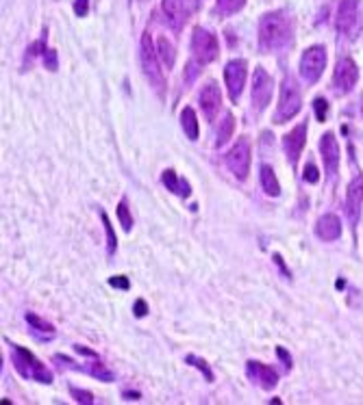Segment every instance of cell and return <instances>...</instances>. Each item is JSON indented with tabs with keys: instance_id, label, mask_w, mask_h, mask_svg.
Returning a JSON list of instances; mask_svg holds the SVG:
<instances>
[{
	"instance_id": "34",
	"label": "cell",
	"mask_w": 363,
	"mask_h": 405,
	"mask_svg": "<svg viewBox=\"0 0 363 405\" xmlns=\"http://www.w3.org/2000/svg\"><path fill=\"white\" fill-rule=\"evenodd\" d=\"M135 317H146L148 315V306H146V301L144 299H138L135 301Z\"/></svg>"
},
{
	"instance_id": "4",
	"label": "cell",
	"mask_w": 363,
	"mask_h": 405,
	"mask_svg": "<svg viewBox=\"0 0 363 405\" xmlns=\"http://www.w3.org/2000/svg\"><path fill=\"white\" fill-rule=\"evenodd\" d=\"M142 68H144V74L148 76V80L153 83V87L163 93V87H165V80H163V74H161V65L157 61V53L153 48V39L148 33H144L142 37Z\"/></svg>"
},
{
	"instance_id": "5",
	"label": "cell",
	"mask_w": 363,
	"mask_h": 405,
	"mask_svg": "<svg viewBox=\"0 0 363 405\" xmlns=\"http://www.w3.org/2000/svg\"><path fill=\"white\" fill-rule=\"evenodd\" d=\"M327 68V50L324 46H311L300 59V74L307 83H315Z\"/></svg>"
},
{
	"instance_id": "23",
	"label": "cell",
	"mask_w": 363,
	"mask_h": 405,
	"mask_svg": "<svg viewBox=\"0 0 363 405\" xmlns=\"http://www.w3.org/2000/svg\"><path fill=\"white\" fill-rule=\"evenodd\" d=\"M157 50H159V57H161V61L168 65V68H172L174 65V57H176V50H174V46L165 39V37H159L157 39Z\"/></svg>"
},
{
	"instance_id": "6",
	"label": "cell",
	"mask_w": 363,
	"mask_h": 405,
	"mask_svg": "<svg viewBox=\"0 0 363 405\" xmlns=\"http://www.w3.org/2000/svg\"><path fill=\"white\" fill-rule=\"evenodd\" d=\"M192 53H194V57H196L200 63H211V61H215V59H218V53H220L215 35H211V33L205 31V28H196L194 35H192Z\"/></svg>"
},
{
	"instance_id": "11",
	"label": "cell",
	"mask_w": 363,
	"mask_h": 405,
	"mask_svg": "<svg viewBox=\"0 0 363 405\" xmlns=\"http://www.w3.org/2000/svg\"><path fill=\"white\" fill-rule=\"evenodd\" d=\"M198 102H200V109H203L205 117L213 122L215 115H218V111H220V105H222V93H220V89H218L215 83H207L200 89Z\"/></svg>"
},
{
	"instance_id": "19",
	"label": "cell",
	"mask_w": 363,
	"mask_h": 405,
	"mask_svg": "<svg viewBox=\"0 0 363 405\" xmlns=\"http://www.w3.org/2000/svg\"><path fill=\"white\" fill-rule=\"evenodd\" d=\"M163 184H165L172 193H176V195H180V197H188V195L192 193V186H190L183 178H178V174L172 172V169L163 172Z\"/></svg>"
},
{
	"instance_id": "30",
	"label": "cell",
	"mask_w": 363,
	"mask_h": 405,
	"mask_svg": "<svg viewBox=\"0 0 363 405\" xmlns=\"http://www.w3.org/2000/svg\"><path fill=\"white\" fill-rule=\"evenodd\" d=\"M89 11V0H74V14L78 18H85Z\"/></svg>"
},
{
	"instance_id": "35",
	"label": "cell",
	"mask_w": 363,
	"mask_h": 405,
	"mask_svg": "<svg viewBox=\"0 0 363 405\" xmlns=\"http://www.w3.org/2000/svg\"><path fill=\"white\" fill-rule=\"evenodd\" d=\"M44 55H46V68L57 70V53L55 50H48V53H44Z\"/></svg>"
},
{
	"instance_id": "18",
	"label": "cell",
	"mask_w": 363,
	"mask_h": 405,
	"mask_svg": "<svg viewBox=\"0 0 363 405\" xmlns=\"http://www.w3.org/2000/svg\"><path fill=\"white\" fill-rule=\"evenodd\" d=\"M163 14L172 28H180L188 20V7L183 0H163Z\"/></svg>"
},
{
	"instance_id": "16",
	"label": "cell",
	"mask_w": 363,
	"mask_h": 405,
	"mask_svg": "<svg viewBox=\"0 0 363 405\" xmlns=\"http://www.w3.org/2000/svg\"><path fill=\"white\" fill-rule=\"evenodd\" d=\"M357 22V0H342L337 16H335V26L339 33H348L352 31Z\"/></svg>"
},
{
	"instance_id": "29",
	"label": "cell",
	"mask_w": 363,
	"mask_h": 405,
	"mask_svg": "<svg viewBox=\"0 0 363 405\" xmlns=\"http://www.w3.org/2000/svg\"><path fill=\"white\" fill-rule=\"evenodd\" d=\"M26 321L33 325V327H37V330H44V332H48V334H53L55 330H53V325H48L46 321H41L39 317H35V315H29L26 317Z\"/></svg>"
},
{
	"instance_id": "12",
	"label": "cell",
	"mask_w": 363,
	"mask_h": 405,
	"mask_svg": "<svg viewBox=\"0 0 363 405\" xmlns=\"http://www.w3.org/2000/svg\"><path fill=\"white\" fill-rule=\"evenodd\" d=\"M305 141H307V124H298L292 132H287L283 137V147H285V154L290 159L292 165H296L298 157H300V152L305 147Z\"/></svg>"
},
{
	"instance_id": "20",
	"label": "cell",
	"mask_w": 363,
	"mask_h": 405,
	"mask_svg": "<svg viewBox=\"0 0 363 405\" xmlns=\"http://www.w3.org/2000/svg\"><path fill=\"white\" fill-rule=\"evenodd\" d=\"M259 174H261L259 178H261L263 191H265L267 195H272V197H277V195L281 193V184H279L275 172H272V167H270V165H261V172H259Z\"/></svg>"
},
{
	"instance_id": "24",
	"label": "cell",
	"mask_w": 363,
	"mask_h": 405,
	"mask_svg": "<svg viewBox=\"0 0 363 405\" xmlns=\"http://www.w3.org/2000/svg\"><path fill=\"white\" fill-rule=\"evenodd\" d=\"M246 5V0H218V9L222 14H235Z\"/></svg>"
},
{
	"instance_id": "26",
	"label": "cell",
	"mask_w": 363,
	"mask_h": 405,
	"mask_svg": "<svg viewBox=\"0 0 363 405\" xmlns=\"http://www.w3.org/2000/svg\"><path fill=\"white\" fill-rule=\"evenodd\" d=\"M103 217V223H105V232H107V249H109V254H113L116 251V232H113V228H111V223H109V219H107V215L103 213L101 215Z\"/></svg>"
},
{
	"instance_id": "27",
	"label": "cell",
	"mask_w": 363,
	"mask_h": 405,
	"mask_svg": "<svg viewBox=\"0 0 363 405\" xmlns=\"http://www.w3.org/2000/svg\"><path fill=\"white\" fill-rule=\"evenodd\" d=\"M188 362H190L192 367H196V369H200V371L205 373V377H207L209 382H213V373H211V369L207 367V362H205L203 358H196V356H190V358H188Z\"/></svg>"
},
{
	"instance_id": "21",
	"label": "cell",
	"mask_w": 363,
	"mask_h": 405,
	"mask_svg": "<svg viewBox=\"0 0 363 405\" xmlns=\"http://www.w3.org/2000/svg\"><path fill=\"white\" fill-rule=\"evenodd\" d=\"M180 124H183V130H185V135H188L192 141L198 139V120H196V113H194L192 107H185V109H183V113H180Z\"/></svg>"
},
{
	"instance_id": "22",
	"label": "cell",
	"mask_w": 363,
	"mask_h": 405,
	"mask_svg": "<svg viewBox=\"0 0 363 405\" xmlns=\"http://www.w3.org/2000/svg\"><path fill=\"white\" fill-rule=\"evenodd\" d=\"M233 128H235V117H233L231 113H226V115H224V120L220 122V128H218V147H222L226 141L231 139Z\"/></svg>"
},
{
	"instance_id": "8",
	"label": "cell",
	"mask_w": 363,
	"mask_h": 405,
	"mask_svg": "<svg viewBox=\"0 0 363 405\" xmlns=\"http://www.w3.org/2000/svg\"><path fill=\"white\" fill-rule=\"evenodd\" d=\"M246 61L242 59H235L231 63H226L224 68V80H226V87H229V95L233 102H237L242 91H244V83H246Z\"/></svg>"
},
{
	"instance_id": "9",
	"label": "cell",
	"mask_w": 363,
	"mask_h": 405,
	"mask_svg": "<svg viewBox=\"0 0 363 405\" xmlns=\"http://www.w3.org/2000/svg\"><path fill=\"white\" fill-rule=\"evenodd\" d=\"M250 95H252V105H255L257 111L265 109V105L270 102V98H272V76L263 68L255 70Z\"/></svg>"
},
{
	"instance_id": "7",
	"label": "cell",
	"mask_w": 363,
	"mask_h": 405,
	"mask_svg": "<svg viewBox=\"0 0 363 405\" xmlns=\"http://www.w3.org/2000/svg\"><path fill=\"white\" fill-rule=\"evenodd\" d=\"M226 165H229V169L233 172L237 180H246L248 169H250V145L246 139H240L231 147V152L226 154Z\"/></svg>"
},
{
	"instance_id": "31",
	"label": "cell",
	"mask_w": 363,
	"mask_h": 405,
	"mask_svg": "<svg viewBox=\"0 0 363 405\" xmlns=\"http://www.w3.org/2000/svg\"><path fill=\"white\" fill-rule=\"evenodd\" d=\"M72 394H74V399H76L78 403H94V396H92V392H83V390H76V388H72Z\"/></svg>"
},
{
	"instance_id": "36",
	"label": "cell",
	"mask_w": 363,
	"mask_h": 405,
	"mask_svg": "<svg viewBox=\"0 0 363 405\" xmlns=\"http://www.w3.org/2000/svg\"><path fill=\"white\" fill-rule=\"evenodd\" d=\"M277 356H279L281 360H285V362H287V367H292V358H290V353H287L283 347H279V349H277Z\"/></svg>"
},
{
	"instance_id": "33",
	"label": "cell",
	"mask_w": 363,
	"mask_h": 405,
	"mask_svg": "<svg viewBox=\"0 0 363 405\" xmlns=\"http://www.w3.org/2000/svg\"><path fill=\"white\" fill-rule=\"evenodd\" d=\"M317 178H320V174H317V169H315V165H307L305 167V180L307 182H317Z\"/></svg>"
},
{
	"instance_id": "32",
	"label": "cell",
	"mask_w": 363,
	"mask_h": 405,
	"mask_svg": "<svg viewBox=\"0 0 363 405\" xmlns=\"http://www.w3.org/2000/svg\"><path fill=\"white\" fill-rule=\"evenodd\" d=\"M109 284H111L113 288H122V290H126V288L131 286V282H128L124 275H116V278H109Z\"/></svg>"
},
{
	"instance_id": "28",
	"label": "cell",
	"mask_w": 363,
	"mask_h": 405,
	"mask_svg": "<svg viewBox=\"0 0 363 405\" xmlns=\"http://www.w3.org/2000/svg\"><path fill=\"white\" fill-rule=\"evenodd\" d=\"M313 109H315L317 122H324V120H327V109H329V105H327L324 98H317L315 102H313Z\"/></svg>"
},
{
	"instance_id": "3",
	"label": "cell",
	"mask_w": 363,
	"mask_h": 405,
	"mask_svg": "<svg viewBox=\"0 0 363 405\" xmlns=\"http://www.w3.org/2000/svg\"><path fill=\"white\" fill-rule=\"evenodd\" d=\"M302 107L300 100V91L294 83V78H285L283 87H281V100H279V109L275 115V124H283L287 120H292Z\"/></svg>"
},
{
	"instance_id": "14",
	"label": "cell",
	"mask_w": 363,
	"mask_h": 405,
	"mask_svg": "<svg viewBox=\"0 0 363 405\" xmlns=\"http://www.w3.org/2000/svg\"><path fill=\"white\" fill-rule=\"evenodd\" d=\"M320 152H322V159L327 165V172L331 178H335L337 174V165H339V145L333 132H327L320 141Z\"/></svg>"
},
{
	"instance_id": "2",
	"label": "cell",
	"mask_w": 363,
	"mask_h": 405,
	"mask_svg": "<svg viewBox=\"0 0 363 405\" xmlns=\"http://www.w3.org/2000/svg\"><path fill=\"white\" fill-rule=\"evenodd\" d=\"M14 362H16L18 373H22V377H31V379L41 382V384H51L53 382L51 371L44 367L37 358H33L31 353L26 349H22V347L14 349Z\"/></svg>"
},
{
	"instance_id": "10",
	"label": "cell",
	"mask_w": 363,
	"mask_h": 405,
	"mask_svg": "<svg viewBox=\"0 0 363 405\" xmlns=\"http://www.w3.org/2000/svg\"><path fill=\"white\" fill-rule=\"evenodd\" d=\"M357 78H359V72H357L354 61L348 57L342 59L335 68V74H333V85H335L337 93H348L354 87Z\"/></svg>"
},
{
	"instance_id": "17",
	"label": "cell",
	"mask_w": 363,
	"mask_h": 405,
	"mask_svg": "<svg viewBox=\"0 0 363 405\" xmlns=\"http://www.w3.org/2000/svg\"><path fill=\"white\" fill-rule=\"evenodd\" d=\"M315 234L320 236L322 241H335L339 238L342 234V221L337 215H324L317 219V226H315Z\"/></svg>"
},
{
	"instance_id": "1",
	"label": "cell",
	"mask_w": 363,
	"mask_h": 405,
	"mask_svg": "<svg viewBox=\"0 0 363 405\" xmlns=\"http://www.w3.org/2000/svg\"><path fill=\"white\" fill-rule=\"evenodd\" d=\"M292 39V22L283 11L265 14L259 22V46L261 50H279Z\"/></svg>"
},
{
	"instance_id": "25",
	"label": "cell",
	"mask_w": 363,
	"mask_h": 405,
	"mask_svg": "<svg viewBox=\"0 0 363 405\" xmlns=\"http://www.w3.org/2000/svg\"><path fill=\"white\" fill-rule=\"evenodd\" d=\"M118 217H120L124 230H131V228H133V217H131V213H128L126 201H120V206H118Z\"/></svg>"
},
{
	"instance_id": "13",
	"label": "cell",
	"mask_w": 363,
	"mask_h": 405,
	"mask_svg": "<svg viewBox=\"0 0 363 405\" xmlns=\"http://www.w3.org/2000/svg\"><path fill=\"white\" fill-rule=\"evenodd\" d=\"M363 204V176H357L350 186H348V195H346V215L350 219V223L354 226L359 221V211Z\"/></svg>"
},
{
	"instance_id": "15",
	"label": "cell",
	"mask_w": 363,
	"mask_h": 405,
	"mask_svg": "<svg viewBox=\"0 0 363 405\" xmlns=\"http://www.w3.org/2000/svg\"><path fill=\"white\" fill-rule=\"evenodd\" d=\"M246 373H248V377L252 382H257L265 390H272V388L277 386V382H279V373L275 369L261 364V362H248L246 364Z\"/></svg>"
}]
</instances>
